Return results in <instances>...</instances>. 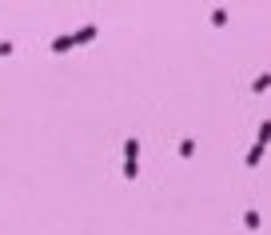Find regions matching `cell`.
Instances as JSON below:
<instances>
[{
    "label": "cell",
    "mask_w": 271,
    "mask_h": 235,
    "mask_svg": "<svg viewBox=\"0 0 271 235\" xmlns=\"http://www.w3.org/2000/svg\"><path fill=\"white\" fill-rule=\"evenodd\" d=\"M136 160H140V144L128 140V144H124V179H136V172H140Z\"/></svg>",
    "instance_id": "1"
},
{
    "label": "cell",
    "mask_w": 271,
    "mask_h": 235,
    "mask_svg": "<svg viewBox=\"0 0 271 235\" xmlns=\"http://www.w3.org/2000/svg\"><path fill=\"white\" fill-rule=\"evenodd\" d=\"M68 40H72V48H76V44H88V40H96V24H84V28H80V32H72Z\"/></svg>",
    "instance_id": "2"
},
{
    "label": "cell",
    "mask_w": 271,
    "mask_h": 235,
    "mask_svg": "<svg viewBox=\"0 0 271 235\" xmlns=\"http://www.w3.org/2000/svg\"><path fill=\"white\" fill-rule=\"evenodd\" d=\"M243 223H247L251 231H259V215H255V211H247V215H243Z\"/></svg>",
    "instance_id": "3"
},
{
    "label": "cell",
    "mask_w": 271,
    "mask_h": 235,
    "mask_svg": "<svg viewBox=\"0 0 271 235\" xmlns=\"http://www.w3.org/2000/svg\"><path fill=\"white\" fill-rule=\"evenodd\" d=\"M0 56H12V44H0Z\"/></svg>",
    "instance_id": "4"
}]
</instances>
